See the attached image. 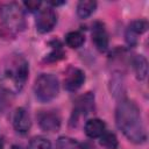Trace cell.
<instances>
[{
    "mask_svg": "<svg viewBox=\"0 0 149 149\" xmlns=\"http://www.w3.org/2000/svg\"><path fill=\"white\" fill-rule=\"evenodd\" d=\"M97 8V2L93 0H81L77 6V14L80 19H86L91 16Z\"/></svg>",
    "mask_w": 149,
    "mask_h": 149,
    "instance_id": "obj_14",
    "label": "cell"
},
{
    "mask_svg": "<svg viewBox=\"0 0 149 149\" xmlns=\"http://www.w3.org/2000/svg\"><path fill=\"white\" fill-rule=\"evenodd\" d=\"M0 149H3V142L1 139H0Z\"/></svg>",
    "mask_w": 149,
    "mask_h": 149,
    "instance_id": "obj_23",
    "label": "cell"
},
{
    "mask_svg": "<svg viewBox=\"0 0 149 149\" xmlns=\"http://www.w3.org/2000/svg\"><path fill=\"white\" fill-rule=\"evenodd\" d=\"M23 5L28 8V10L30 12H35L40 8L41 6V1H36V0H30V1H24Z\"/></svg>",
    "mask_w": 149,
    "mask_h": 149,
    "instance_id": "obj_20",
    "label": "cell"
},
{
    "mask_svg": "<svg viewBox=\"0 0 149 149\" xmlns=\"http://www.w3.org/2000/svg\"><path fill=\"white\" fill-rule=\"evenodd\" d=\"M92 41L99 51H106L108 48V35L101 22H95L92 28Z\"/></svg>",
    "mask_w": 149,
    "mask_h": 149,
    "instance_id": "obj_8",
    "label": "cell"
},
{
    "mask_svg": "<svg viewBox=\"0 0 149 149\" xmlns=\"http://www.w3.org/2000/svg\"><path fill=\"white\" fill-rule=\"evenodd\" d=\"M0 16H1L2 23L9 31L17 33V31L23 30L26 27L23 10L15 2H10V3L2 6L0 10Z\"/></svg>",
    "mask_w": 149,
    "mask_h": 149,
    "instance_id": "obj_4",
    "label": "cell"
},
{
    "mask_svg": "<svg viewBox=\"0 0 149 149\" xmlns=\"http://www.w3.org/2000/svg\"><path fill=\"white\" fill-rule=\"evenodd\" d=\"M59 91V84L57 78L50 73L40 74L34 85V92L36 98L42 102H48L57 97Z\"/></svg>",
    "mask_w": 149,
    "mask_h": 149,
    "instance_id": "obj_3",
    "label": "cell"
},
{
    "mask_svg": "<svg viewBox=\"0 0 149 149\" xmlns=\"http://www.w3.org/2000/svg\"><path fill=\"white\" fill-rule=\"evenodd\" d=\"M99 143H100V146H102L106 149H116L118 146H119V142H118V139H116L115 134L109 133V132H105L100 136Z\"/></svg>",
    "mask_w": 149,
    "mask_h": 149,
    "instance_id": "obj_17",
    "label": "cell"
},
{
    "mask_svg": "<svg viewBox=\"0 0 149 149\" xmlns=\"http://www.w3.org/2000/svg\"><path fill=\"white\" fill-rule=\"evenodd\" d=\"M84 81H85L84 72L79 69H72L68 73V76L64 80V86L68 91L73 92V91H77L79 87H81Z\"/></svg>",
    "mask_w": 149,
    "mask_h": 149,
    "instance_id": "obj_11",
    "label": "cell"
},
{
    "mask_svg": "<svg viewBox=\"0 0 149 149\" xmlns=\"http://www.w3.org/2000/svg\"><path fill=\"white\" fill-rule=\"evenodd\" d=\"M94 109V94L92 92H87L77 98L73 108V115H87Z\"/></svg>",
    "mask_w": 149,
    "mask_h": 149,
    "instance_id": "obj_7",
    "label": "cell"
},
{
    "mask_svg": "<svg viewBox=\"0 0 149 149\" xmlns=\"http://www.w3.org/2000/svg\"><path fill=\"white\" fill-rule=\"evenodd\" d=\"M63 57H64V51L61 49V47H56L50 54L47 55L44 61L45 62H57V61L62 59Z\"/></svg>",
    "mask_w": 149,
    "mask_h": 149,
    "instance_id": "obj_19",
    "label": "cell"
},
{
    "mask_svg": "<svg viewBox=\"0 0 149 149\" xmlns=\"http://www.w3.org/2000/svg\"><path fill=\"white\" fill-rule=\"evenodd\" d=\"M13 126L17 133L26 134L31 126L30 116L24 108H17L13 116Z\"/></svg>",
    "mask_w": 149,
    "mask_h": 149,
    "instance_id": "obj_10",
    "label": "cell"
},
{
    "mask_svg": "<svg viewBox=\"0 0 149 149\" xmlns=\"http://www.w3.org/2000/svg\"><path fill=\"white\" fill-rule=\"evenodd\" d=\"M8 105V99H7V94L5 91H1L0 90V113L3 112L6 109Z\"/></svg>",
    "mask_w": 149,
    "mask_h": 149,
    "instance_id": "obj_21",
    "label": "cell"
},
{
    "mask_svg": "<svg viewBox=\"0 0 149 149\" xmlns=\"http://www.w3.org/2000/svg\"><path fill=\"white\" fill-rule=\"evenodd\" d=\"M118 128L133 143H143L147 140V132L137 105L128 99H122L115 111Z\"/></svg>",
    "mask_w": 149,
    "mask_h": 149,
    "instance_id": "obj_1",
    "label": "cell"
},
{
    "mask_svg": "<svg viewBox=\"0 0 149 149\" xmlns=\"http://www.w3.org/2000/svg\"><path fill=\"white\" fill-rule=\"evenodd\" d=\"M84 130L88 137L95 139V137H100L106 132V126L105 122L100 119H91L86 121Z\"/></svg>",
    "mask_w": 149,
    "mask_h": 149,
    "instance_id": "obj_12",
    "label": "cell"
},
{
    "mask_svg": "<svg viewBox=\"0 0 149 149\" xmlns=\"http://www.w3.org/2000/svg\"><path fill=\"white\" fill-rule=\"evenodd\" d=\"M65 42L70 48L77 49L84 44L85 37L80 31H70L65 36Z\"/></svg>",
    "mask_w": 149,
    "mask_h": 149,
    "instance_id": "obj_15",
    "label": "cell"
},
{
    "mask_svg": "<svg viewBox=\"0 0 149 149\" xmlns=\"http://www.w3.org/2000/svg\"><path fill=\"white\" fill-rule=\"evenodd\" d=\"M134 71L139 80H144L148 74V62L142 55H137L133 62Z\"/></svg>",
    "mask_w": 149,
    "mask_h": 149,
    "instance_id": "obj_13",
    "label": "cell"
},
{
    "mask_svg": "<svg viewBox=\"0 0 149 149\" xmlns=\"http://www.w3.org/2000/svg\"><path fill=\"white\" fill-rule=\"evenodd\" d=\"M148 29V22L146 20H136L133 21L127 31H126V41L129 45H135L137 43V36L146 33Z\"/></svg>",
    "mask_w": 149,
    "mask_h": 149,
    "instance_id": "obj_9",
    "label": "cell"
},
{
    "mask_svg": "<svg viewBox=\"0 0 149 149\" xmlns=\"http://www.w3.org/2000/svg\"><path fill=\"white\" fill-rule=\"evenodd\" d=\"M56 22H57V16L52 8L47 7V8L40 9L36 17V29L38 33H42V34L48 33L52 30Z\"/></svg>",
    "mask_w": 149,
    "mask_h": 149,
    "instance_id": "obj_5",
    "label": "cell"
},
{
    "mask_svg": "<svg viewBox=\"0 0 149 149\" xmlns=\"http://www.w3.org/2000/svg\"><path fill=\"white\" fill-rule=\"evenodd\" d=\"M28 149H51V144L45 137L36 136L29 142Z\"/></svg>",
    "mask_w": 149,
    "mask_h": 149,
    "instance_id": "obj_18",
    "label": "cell"
},
{
    "mask_svg": "<svg viewBox=\"0 0 149 149\" xmlns=\"http://www.w3.org/2000/svg\"><path fill=\"white\" fill-rule=\"evenodd\" d=\"M28 78V63L21 58L16 57L13 59L8 68H6L3 76L1 78L2 87L6 92L16 93L20 92Z\"/></svg>",
    "mask_w": 149,
    "mask_h": 149,
    "instance_id": "obj_2",
    "label": "cell"
},
{
    "mask_svg": "<svg viewBox=\"0 0 149 149\" xmlns=\"http://www.w3.org/2000/svg\"><path fill=\"white\" fill-rule=\"evenodd\" d=\"M52 6H59V5H63V3H65V1H52V2H50Z\"/></svg>",
    "mask_w": 149,
    "mask_h": 149,
    "instance_id": "obj_22",
    "label": "cell"
},
{
    "mask_svg": "<svg viewBox=\"0 0 149 149\" xmlns=\"http://www.w3.org/2000/svg\"><path fill=\"white\" fill-rule=\"evenodd\" d=\"M38 120V125L41 127V129H43L44 132H49V133H54L57 132L61 127V118L57 113L55 112H41L37 116Z\"/></svg>",
    "mask_w": 149,
    "mask_h": 149,
    "instance_id": "obj_6",
    "label": "cell"
},
{
    "mask_svg": "<svg viewBox=\"0 0 149 149\" xmlns=\"http://www.w3.org/2000/svg\"><path fill=\"white\" fill-rule=\"evenodd\" d=\"M57 149H84L83 146L74 139L68 136H61L56 143Z\"/></svg>",
    "mask_w": 149,
    "mask_h": 149,
    "instance_id": "obj_16",
    "label": "cell"
}]
</instances>
